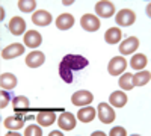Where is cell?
<instances>
[{"label": "cell", "instance_id": "6da1fadb", "mask_svg": "<svg viewBox=\"0 0 151 136\" xmlns=\"http://www.w3.org/2000/svg\"><path fill=\"white\" fill-rule=\"evenodd\" d=\"M89 65V60L85 56L80 55H67L59 64V76L62 77L65 83H73V74L74 71L83 70L85 67Z\"/></svg>", "mask_w": 151, "mask_h": 136}, {"label": "cell", "instance_id": "7a4b0ae2", "mask_svg": "<svg viewBox=\"0 0 151 136\" xmlns=\"http://www.w3.org/2000/svg\"><path fill=\"white\" fill-rule=\"evenodd\" d=\"M60 109H40L38 110V115L35 117L38 124L40 126H44V127H48L52 126L53 122L56 121V112Z\"/></svg>", "mask_w": 151, "mask_h": 136}, {"label": "cell", "instance_id": "3957f363", "mask_svg": "<svg viewBox=\"0 0 151 136\" xmlns=\"http://www.w3.org/2000/svg\"><path fill=\"white\" fill-rule=\"evenodd\" d=\"M127 68V60L122 56H115L110 59V62L107 65V71L110 76H119L124 73V70Z\"/></svg>", "mask_w": 151, "mask_h": 136}, {"label": "cell", "instance_id": "277c9868", "mask_svg": "<svg viewBox=\"0 0 151 136\" xmlns=\"http://www.w3.org/2000/svg\"><path fill=\"white\" fill-rule=\"evenodd\" d=\"M115 21H116L118 26L129 27L136 21V14L132 9H121L116 14V17H115Z\"/></svg>", "mask_w": 151, "mask_h": 136}, {"label": "cell", "instance_id": "5b68a950", "mask_svg": "<svg viewBox=\"0 0 151 136\" xmlns=\"http://www.w3.org/2000/svg\"><path fill=\"white\" fill-rule=\"evenodd\" d=\"M115 110L112 109L110 104L107 103H100L98 104V118L103 124H110V122L115 119Z\"/></svg>", "mask_w": 151, "mask_h": 136}, {"label": "cell", "instance_id": "8992f818", "mask_svg": "<svg viewBox=\"0 0 151 136\" xmlns=\"http://www.w3.org/2000/svg\"><path fill=\"white\" fill-rule=\"evenodd\" d=\"M80 26L88 32H97L100 29V26H101V21H100L98 17H95L92 14H85L80 20Z\"/></svg>", "mask_w": 151, "mask_h": 136}, {"label": "cell", "instance_id": "52a82bcc", "mask_svg": "<svg viewBox=\"0 0 151 136\" xmlns=\"http://www.w3.org/2000/svg\"><path fill=\"white\" fill-rule=\"evenodd\" d=\"M95 14L101 18H110L115 14V5L107 0H101L95 5Z\"/></svg>", "mask_w": 151, "mask_h": 136}, {"label": "cell", "instance_id": "ba28073f", "mask_svg": "<svg viewBox=\"0 0 151 136\" xmlns=\"http://www.w3.org/2000/svg\"><path fill=\"white\" fill-rule=\"evenodd\" d=\"M94 100V95L89 91H77L71 97V103L74 106H89Z\"/></svg>", "mask_w": 151, "mask_h": 136}, {"label": "cell", "instance_id": "9c48e42d", "mask_svg": "<svg viewBox=\"0 0 151 136\" xmlns=\"http://www.w3.org/2000/svg\"><path fill=\"white\" fill-rule=\"evenodd\" d=\"M137 47H139V40L136 36H129L127 40H124L119 44V53L122 56H129L137 50Z\"/></svg>", "mask_w": 151, "mask_h": 136}, {"label": "cell", "instance_id": "30bf717a", "mask_svg": "<svg viewBox=\"0 0 151 136\" xmlns=\"http://www.w3.org/2000/svg\"><path fill=\"white\" fill-rule=\"evenodd\" d=\"M45 62V55L40 50H33L26 56V65L29 68H38Z\"/></svg>", "mask_w": 151, "mask_h": 136}, {"label": "cell", "instance_id": "8fae6325", "mask_svg": "<svg viewBox=\"0 0 151 136\" xmlns=\"http://www.w3.org/2000/svg\"><path fill=\"white\" fill-rule=\"evenodd\" d=\"M24 53V45L14 42V44H9L6 48L2 50V58L3 59H14L17 56H21Z\"/></svg>", "mask_w": 151, "mask_h": 136}, {"label": "cell", "instance_id": "7c38bea8", "mask_svg": "<svg viewBox=\"0 0 151 136\" xmlns=\"http://www.w3.org/2000/svg\"><path fill=\"white\" fill-rule=\"evenodd\" d=\"M58 124H59V129L70 132V130H73L76 127V117L71 112H65L64 110L62 115L59 117V119H58Z\"/></svg>", "mask_w": 151, "mask_h": 136}, {"label": "cell", "instance_id": "4fadbf2b", "mask_svg": "<svg viewBox=\"0 0 151 136\" xmlns=\"http://www.w3.org/2000/svg\"><path fill=\"white\" fill-rule=\"evenodd\" d=\"M12 104H14V110L17 115L26 117V114L29 112V100L24 95H18L12 100Z\"/></svg>", "mask_w": 151, "mask_h": 136}, {"label": "cell", "instance_id": "5bb4252c", "mask_svg": "<svg viewBox=\"0 0 151 136\" xmlns=\"http://www.w3.org/2000/svg\"><path fill=\"white\" fill-rule=\"evenodd\" d=\"M42 42V36L40 32L36 30H27L26 33H24V44H26L27 47L30 48H36L38 45H41Z\"/></svg>", "mask_w": 151, "mask_h": 136}, {"label": "cell", "instance_id": "9a60e30c", "mask_svg": "<svg viewBox=\"0 0 151 136\" xmlns=\"http://www.w3.org/2000/svg\"><path fill=\"white\" fill-rule=\"evenodd\" d=\"M52 14L47 11H36L33 12L32 15V21L33 24H36V26H48L50 23H52Z\"/></svg>", "mask_w": 151, "mask_h": 136}, {"label": "cell", "instance_id": "2e32d148", "mask_svg": "<svg viewBox=\"0 0 151 136\" xmlns=\"http://www.w3.org/2000/svg\"><path fill=\"white\" fill-rule=\"evenodd\" d=\"M8 27L11 30L12 35H23V32H26V21H24L21 17H14L9 24H8Z\"/></svg>", "mask_w": 151, "mask_h": 136}, {"label": "cell", "instance_id": "e0dca14e", "mask_svg": "<svg viewBox=\"0 0 151 136\" xmlns=\"http://www.w3.org/2000/svg\"><path fill=\"white\" fill-rule=\"evenodd\" d=\"M24 117H21V115H15V117H8L5 121H3V124H5V127L6 129H9V130H18V129H23V126H24Z\"/></svg>", "mask_w": 151, "mask_h": 136}, {"label": "cell", "instance_id": "ac0fdd59", "mask_svg": "<svg viewBox=\"0 0 151 136\" xmlns=\"http://www.w3.org/2000/svg\"><path fill=\"white\" fill-rule=\"evenodd\" d=\"M74 24V17L71 14H60L56 18V27L60 30H68Z\"/></svg>", "mask_w": 151, "mask_h": 136}, {"label": "cell", "instance_id": "d6986e66", "mask_svg": "<svg viewBox=\"0 0 151 136\" xmlns=\"http://www.w3.org/2000/svg\"><path fill=\"white\" fill-rule=\"evenodd\" d=\"M0 86L2 89H14L17 86V77L14 76L12 73H3L0 76Z\"/></svg>", "mask_w": 151, "mask_h": 136}, {"label": "cell", "instance_id": "ffe728a7", "mask_svg": "<svg viewBox=\"0 0 151 136\" xmlns=\"http://www.w3.org/2000/svg\"><path fill=\"white\" fill-rule=\"evenodd\" d=\"M109 103L115 107H122L124 104H127V94L122 91H115L112 92L109 97Z\"/></svg>", "mask_w": 151, "mask_h": 136}, {"label": "cell", "instance_id": "44dd1931", "mask_svg": "<svg viewBox=\"0 0 151 136\" xmlns=\"http://www.w3.org/2000/svg\"><path fill=\"white\" fill-rule=\"evenodd\" d=\"M95 118V109L92 106H85L77 112V119L82 122H91Z\"/></svg>", "mask_w": 151, "mask_h": 136}, {"label": "cell", "instance_id": "7402d4cb", "mask_svg": "<svg viewBox=\"0 0 151 136\" xmlns=\"http://www.w3.org/2000/svg\"><path fill=\"white\" fill-rule=\"evenodd\" d=\"M121 36H122V33L118 27H110L104 33V41L107 44H118L121 41Z\"/></svg>", "mask_w": 151, "mask_h": 136}, {"label": "cell", "instance_id": "603a6c76", "mask_svg": "<svg viewBox=\"0 0 151 136\" xmlns=\"http://www.w3.org/2000/svg\"><path fill=\"white\" fill-rule=\"evenodd\" d=\"M147 56L145 55H142V53H136L134 56H132V60H130V67L133 68V70H142V68H145L147 67Z\"/></svg>", "mask_w": 151, "mask_h": 136}, {"label": "cell", "instance_id": "cb8c5ba5", "mask_svg": "<svg viewBox=\"0 0 151 136\" xmlns=\"http://www.w3.org/2000/svg\"><path fill=\"white\" fill-rule=\"evenodd\" d=\"M151 80V73L150 71H139V73H136L134 76H133V85L134 86H144L147 83H150Z\"/></svg>", "mask_w": 151, "mask_h": 136}, {"label": "cell", "instance_id": "d4e9b609", "mask_svg": "<svg viewBox=\"0 0 151 136\" xmlns=\"http://www.w3.org/2000/svg\"><path fill=\"white\" fill-rule=\"evenodd\" d=\"M118 85H119V88L124 89V91L133 89V88H134V85H133V74H132V73L122 74V76L119 77V80H118Z\"/></svg>", "mask_w": 151, "mask_h": 136}, {"label": "cell", "instance_id": "484cf974", "mask_svg": "<svg viewBox=\"0 0 151 136\" xmlns=\"http://www.w3.org/2000/svg\"><path fill=\"white\" fill-rule=\"evenodd\" d=\"M36 8V2L35 0H20L18 2V9L21 12H32L33 9Z\"/></svg>", "mask_w": 151, "mask_h": 136}, {"label": "cell", "instance_id": "4316f807", "mask_svg": "<svg viewBox=\"0 0 151 136\" xmlns=\"http://www.w3.org/2000/svg\"><path fill=\"white\" fill-rule=\"evenodd\" d=\"M42 135V129H40V126H27V129L24 130V136H41Z\"/></svg>", "mask_w": 151, "mask_h": 136}, {"label": "cell", "instance_id": "83f0119b", "mask_svg": "<svg viewBox=\"0 0 151 136\" xmlns=\"http://www.w3.org/2000/svg\"><path fill=\"white\" fill-rule=\"evenodd\" d=\"M109 135L110 136H125V135H127V130H125L124 127H115V129L110 130Z\"/></svg>", "mask_w": 151, "mask_h": 136}, {"label": "cell", "instance_id": "f1b7e54d", "mask_svg": "<svg viewBox=\"0 0 151 136\" xmlns=\"http://www.w3.org/2000/svg\"><path fill=\"white\" fill-rule=\"evenodd\" d=\"M8 100H9V92H5V91L2 89V101H0V107L5 109L6 104H8Z\"/></svg>", "mask_w": 151, "mask_h": 136}, {"label": "cell", "instance_id": "f546056e", "mask_svg": "<svg viewBox=\"0 0 151 136\" xmlns=\"http://www.w3.org/2000/svg\"><path fill=\"white\" fill-rule=\"evenodd\" d=\"M98 135H100V136H104L103 132H95V133H94V136H98Z\"/></svg>", "mask_w": 151, "mask_h": 136}, {"label": "cell", "instance_id": "4dcf8cb0", "mask_svg": "<svg viewBox=\"0 0 151 136\" xmlns=\"http://www.w3.org/2000/svg\"><path fill=\"white\" fill-rule=\"evenodd\" d=\"M56 135H60V132H52L50 133V136H56Z\"/></svg>", "mask_w": 151, "mask_h": 136}, {"label": "cell", "instance_id": "1f68e13d", "mask_svg": "<svg viewBox=\"0 0 151 136\" xmlns=\"http://www.w3.org/2000/svg\"><path fill=\"white\" fill-rule=\"evenodd\" d=\"M64 5L65 6H70V5H73V2H64Z\"/></svg>", "mask_w": 151, "mask_h": 136}]
</instances>
